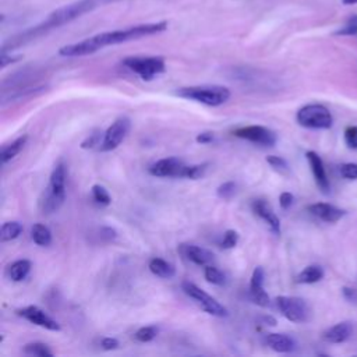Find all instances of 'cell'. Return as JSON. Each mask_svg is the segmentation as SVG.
Masks as SVG:
<instances>
[{"label": "cell", "instance_id": "obj_41", "mask_svg": "<svg viewBox=\"0 0 357 357\" xmlns=\"http://www.w3.org/2000/svg\"><path fill=\"white\" fill-rule=\"evenodd\" d=\"M213 139H215V135H213V132H211V131L199 132V134L197 135V138H195V141H197L198 144H209V142H212Z\"/></svg>", "mask_w": 357, "mask_h": 357}, {"label": "cell", "instance_id": "obj_12", "mask_svg": "<svg viewBox=\"0 0 357 357\" xmlns=\"http://www.w3.org/2000/svg\"><path fill=\"white\" fill-rule=\"evenodd\" d=\"M17 314L20 317H22L24 319L29 321L31 324H35L40 328H45L47 331H53V332H59L61 328H60V324L53 319L49 314H46L42 308H39L38 305H26V307H22L20 310H17Z\"/></svg>", "mask_w": 357, "mask_h": 357}, {"label": "cell", "instance_id": "obj_36", "mask_svg": "<svg viewBox=\"0 0 357 357\" xmlns=\"http://www.w3.org/2000/svg\"><path fill=\"white\" fill-rule=\"evenodd\" d=\"M340 174L347 180H356L357 178V163H343L340 166Z\"/></svg>", "mask_w": 357, "mask_h": 357}, {"label": "cell", "instance_id": "obj_13", "mask_svg": "<svg viewBox=\"0 0 357 357\" xmlns=\"http://www.w3.org/2000/svg\"><path fill=\"white\" fill-rule=\"evenodd\" d=\"M305 158L308 160V165L311 167L312 176H314L315 183L319 187V190L322 192H325V194L329 192L331 184H329V178L326 176V170H325V166H324V162H322L321 156L317 152H314V151H308L305 153Z\"/></svg>", "mask_w": 357, "mask_h": 357}, {"label": "cell", "instance_id": "obj_27", "mask_svg": "<svg viewBox=\"0 0 357 357\" xmlns=\"http://www.w3.org/2000/svg\"><path fill=\"white\" fill-rule=\"evenodd\" d=\"M204 276H205V279H206L209 283L216 284V286H222V284L226 283V276H225V273H223L219 268H216L215 265H212V264L205 266Z\"/></svg>", "mask_w": 357, "mask_h": 357}, {"label": "cell", "instance_id": "obj_31", "mask_svg": "<svg viewBox=\"0 0 357 357\" xmlns=\"http://www.w3.org/2000/svg\"><path fill=\"white\" fill-rule=\"evenodd\" d=\"M206 169H208V165H206V163H201V165H188L185 178L198 180V178H201V177L205 176Z\"/></svg>", "mask_w": 357, "mask_h": 357}, {"label": "cell", "instance_id": "obj_25", "mask_svg": "<svg viewBox=\"0 0 357 357\" xmlns=\"http://www.w3.org/2000/svg\"><path fill=\"white\" fill-rule=\"evenodd\" d=\"M22 233V225L17 220L4 222L0 229V238L1 241H11L17 238Z\"/></svg>", "mask_w": 357, "mask_h": 357}, {"label": "cell", "instance_id": "obj_8", "mask_svg": "<svg viewBox=\"0 0 357 357\" xmlns=\"http://www.w3.org/2000/svg\"><path fill=\"white\" fill-rule=\"evenodd\" d=\"M276 305L280 314L296 324L305 322L310 317V308L305 300L294 296H279L276 297Z\"/></svg>", "mask_w": 357, "mask_h": 357}, {"label": "cell", "instance_id": "obj_11", "mask_svg": "<svg viewBox=\"0 0 357 357\" xmlns=\"http://www.w3.org/2000/svg\"><path fill=\"white\" fill-rule=\"evenodd\" d=\"M233 134L238 138L247 139L250 142L254 144H259L264 146H273L276 144V132L272 131L268 127L264 126H245V127H240L236 128L233 131Z\"/></svg>", "mask_w": 357, "mask_h": 357}, {"label": "cell", "instance_id": "obj_9", "mask_svg": "<svg viewBox=\"0 0 357 357\" xmlns=\"http://www.w3.org/2000/svg\"><path fill=\"white\" fill-rule=\"evenodd\" d=\"M130 127H131V121L128 117L121 116V117L116 119L105 131L102 142L99 145V151L109 152V151L116 149L127 137Z\"/></svg>", "mask_w": 357, "mask_h": 357}, {"label": "cell", "instance_id": "obj_23", "mask_svg": "<svg viewBox=\"0 0 357 357\" xmlns=\"http://www.w3.org/2000/svg\"><path fill=\"white\" fill-rule=\"evenodd\" d=\"M322 278H324V269L319 265H308L297 275L296 280L303 284H311V283L319 282Z\"/></svg>", "mask_w": 357, "mask_h": 357}, {"label": "cell", "instance_id": "obj_21", "mask_svg": "<svg viewBox=\"0 0 357 357\" xmlns=\"http://www.w3.org/2000/svg\"><path fill=\"white\" fill-rule=\"evenodd\" d=\"M28 137L26 135H21L18 137L17 139H14L13 142L7 144V145H3L1 146V152H0V159H1V163H7L8 160H11L14 156H17L21 149L24 148L25 142H26Z\"/></svg>", "mask_w": 357, "mask_h": 357}, {"label": "cell", "instance_id": "obj_5", "mask_svg": "<svg viewBox=\"0 0 357 357\" xmlns=\"http://www.w3.org/2000/svg\"><path fill=\"white\" fill-rule=\"evenodd\" d=\"M123 64L144 81H151L166 68L165 60L158 56H130L123 60Z\"/></svg>", "mask_w": 357, "mask_h": 357}, {"label": "cell", "instance_id": "obj_19", "mask_svg": "<svg viewBox=\"0 0 357 357\" xmlns=\"http://www.w3.org/2000/svg\"><path fill=\"white\" fill-rule=\"evenodd\" d=\"M351 335L350 322H339L324 332V339L329 343H343Z\"/></svg>", "mask_w": 357, "mask_h": 357}, {"label": "cell", "instance_id": "obj_10", "mask_svg": "<svg viewBox=\"0 0 357 357\" xmlns=\"http://www.w3.org/2000/svg\"><path fill=\"white\" fill-rule=\"evenodd\" d=\"M188 165H185L181 159L170 156L160 160H156L148 167L149 174L155 177H185Z\"/></svg>", "mask_w": 357, "mask_h": 357}, {"label": "cell", "instance_id": "obj_32", "mask_svg": "<svg viewBox=\"0 0 357 357\" xmlns=\"http://www.w3.org/2000/svg\"><path fill=\"white\" fill-rule=\"evenodd\" d=\"M234 192H236V184H234L233 181H226V183L220 184V185L218 187V190H216L218 197L222 198V199H229V198H231V197L234 195Z\"/></svg>", "mask_w": 357, "mask_h": 357}, {"label": "cell", "instance_id": "obj_16", "mask_svg": "<svg viewBox=\"0 0 357 357\" xmlns=\"http://www.w3.org/2000/svg\"><path fill=\"white\" fill-rule=\"evenodd\" d=\"M180 252L192 264L199 265V266H206L211 265L215 261V255L213 252H211L209 250L199 247V245H194V244H181L180 245Z\"/></svg>", "mask_w": 357, "mask_h": 357}, {"label": "cell", "instance_id": "obj_43", "mask_svg": "<svg viewBox=\"0 0 357 357\" xmlns=\"http://www.w3.org/2000/svg\"><path fill=\"white\" fill-rule=\"evenodd\" d=\"M117 1H123V0H100L102 6H105V4H109V3H117Z\"/></svg>", "mask_w": 357, "mask_h": 357}, {"label": "cell", "instance_id": "obj_39", "mask_svg": "<svg viewBox=\"0 0 357 357\" xmlns=\"http://www.w3.org/2000/svg\"><path fill=\"white\" fill-rule=\"evenodd\" d=\"M119 347V340L116 337H103L102 339V349L103 350H114Z\"/></svg>", "mask_w": 357, "mask_h": 357}, {"label": "cell", "instance_id": "obj_35", "mask_svg": "<svg viewBox=\"0 0 357 357\" xmlns=\"http://www.w3.org/2000/svg\"><path fill=\"white\" fill-rule=\"evenodd\" d=\"M344 142L349 148L357 149V126H349L344 130Z\"/></svg>", "mask_w": 357, "mask_h": 357}, {"label": "cell", "instance_id": "obj_7", "mask_svg": "<svg viewBox=\"0 0 357 357\" xmlns=\"http://www.w3.org/2000/svg\"><path fill=\"white\" fill-rule=\"evenodd\" d=\"M181 289L188 297H191L197 304H199V307L205 312L215 315V317H227V314H229L227 308L225 305H222L215 297L209 296L205 290L198 287L195 283L184 280L181 283Z\"/></svg>", "mask_w": 357, "mask_h": 357}, {"label": "cell", "instance_id": "obj_17", "mask_svg": "<svg viewBox=\"0 0 357 357\" xmlns=\"http://www.w3.org/2000/svg\"><path fill=\"white\" fill-rule=\"evenodd\" d=\"M251 208L257 216H259L275 234H280V220L265 199H254Z\"/></svg>", "mask_w": 357, "mask_h": 357}, {"label": "cell", "instance_id": "obj_37", "mask_svg": "<svg viewBox=\"0 0 357 357\" xmlns=\"http://www.w3.org/2000/svg\"><path fill=\"white\" fill-rule=\"evenodd\" d=\"M293 202H294L293 194H290V192H287V191H284V192L280 194V197H279V205H280L282 209L290 208V206L293 205Z\"/></svg>", "mask_w": 357, "mask_h": 357}, {"label": "cell", "instance_id": "obj_34", "mask_svg": "<svg viewBox=\"0 0 357 357\" xmlns=\"http://www.w3.org/2000/svg\"><path fill=\"white\" fill-rule=\"evenodd\" d=\"M266 162H268V163H269L275 170H278V172L284 173V172H287V170H289V165H287V162H286L283 158H280V156L269 155V156L266 158Z\"/></svg>", "mask_w": 357, "mask_h": 357}, {"label": "cell", "instance_id": "obj_15", "mask_svg": "<svg viewBox=\"0 0 357 357\" xmlns=\"http://www.w3.org/2000/svg\"><path fill=\"white\" fill-rule=\"evenodd\" d=\"M308 212L311 215H314L315 218L328 222V223H333L337 222L339 219H342L346 215L344 209H340L332 204H326V202H317V204H311L308 205Z\"/></svg>", "mask_w": 357, "mask_h": 357}, {"label": "cell", "instance_id": "obj_6", "mask_svg": "<svg viewBox=\"0 0 357 357\" xmlns=\"http://www.w3.org/2000/svg\"><path fill=\"white\" fill-rule=\"evenodd\" d=\"M296 119L300 126L305 128H314V130L329 128L332 127V123H333L331 112L324 105H318V103L303 106L297 112Z\"/></svg>", "mask_w": 357, "mask_h": 357}, {"label": "cell", "instance_id": "obj_30", "mask_svg": "<svg viewBox=\"0 0 357 357\" xmlns=\"http://www.w3.org/2000/svg\"><path fill=\"white\" fill-rule=\"evenodd\" d=\"M335 35H342V36H344V35H357V14L350 15V18L346 21V24L342 28H339L335 32Z\"/></svg>", "mask_w": 357, "mask_h": 357}, {"label": "cell", "instance_id": "obj_33", "mask_svg": "<svg viewBox=\"0 0 357 357\" xmlns=\"http://www.w3.org/2000/svg\"><path fill=\"white\" fill-rule=\"evenodd\" d=\"M237 241H238V234H237V231L229 229V230H226L225 234H223V238H222V241H220V247H222V248H226V250H227V248H233V247L237 245Z\"/></svg>", "mask_w": 357, "mask_h": 357}, {"label": "cell", "instance_id": "obj_20", "mask_svg": "<svg viewBox=\"0 0 357 357\" xmlns=\"http://www.w3.org/2000/svg\"><path fill=\"white\" fill-rule=\"evenodd\" d=\"M148 268L155 276H159L163 279H170L176 273L174 265H172L170 262H167L162 258H152L148 264Z\"/></svg>", "mask_w": 357, "mask_h": 357}, {"label": "cell", "instance_id": "obj_14", "mask_svg": "<svg viewBox=\"0 0 357 357\" xmlns=\"http://www.w3.org/2000/svg\"><path fill=\"white\" fill-rule=\"evenodd\" d=\"M250 297L255 304L261 307L269 305V296L264 290V269L261 266H257L251 275Z\"/></svg>", "mask_w": 357, "mask_h": 357}, {"label": "cell", "instance_id": "obj_24", "mask_svg": "<svg viewBox=\"0 0 357 357\" xmlns=\"http://www.w3.org/2000/svg\"><path fill=\"white\" fill-rule=\"evenodd\" d=\"M31 237L35 244L42 245V247H46L52 243V231L47 226H45L42 223H35L31 227Z\"/></svg>", "mask_w": 357, "mask_h": 357}, {"label": "cell", "instance_id": "obj_28", "mask_svg": "<svg viewBox=\"0 0 357 357\" xmlns=\"http://www.w3.org/2000/svg\"><path fill=\"white\" fill-rule=\"evenodd\" d=\"M91 194H92L93 201L96 204H99V205H105L106 206V205H109L112 202V198H110L107 190L103 185H100V184H93L92 188H91Z\"/></svg>", "mask_w": 357, "mask_h": 357}, {"label": "cell", "instance_id": "obj_4", "mask_svg": "<svg viewBox=\"0 0 357 357\" xmlns=\"http://www.w3.org/2000/svg\"><path fill=\"white\" fill-rule=\"evenodd\" d=\"M176 95L184 99L195 100L198 103L215 107L229 100L230 91L223 85H192L180 88L176 92Z\"/></svg>", "mask_w": 357, "mask_h": 357}, {"label": "cell", "instance_id": "obj_42", "mask_svg": "<svg viewBox=\"0 0 357 357\" xmlns=\"http://www.w3.org/2000/svg\"><path fill=\"white\" fill-rule=\"evenodd\" d=\"M100 236H102L105 240H107V241L114 240V238H116V230L112 229V227H102Z\"/></svg>", "mask_w": 357, "mask_h": 357}, {"label": "cell", "instance_id": "obj_40", "mask_svg": "<svg viewBox=\"0 0 357 357\" xmlns=\"http://www.w3.org/2000/svg\"><path fill=\"white\" fill-rule=\"evenodd\" d=\"M100 142L102 141H99V134H92L81 144V148H93L96 145H100Z\"/></svg>", "mask_w": 357, "mask_h": 357}, {"label": "cell", "instance_id": "obj_3", "mask_svg": "<svg viewBox=\"0 0 357 357\" xmlns=\"http://www.w3.org/2000/svg\"><path fill=\"white\" fill-rule=\"evenodd\" d=\"M66 198V166L57 163L50 174L49 184L40 198V209L43 213L56 212L64 202Z\"/></svg>", "mask_w": 357, "mask_h": 357}, {"label": "cell", "instance_id": "obj_1", "mask_svg": "<svg viewBox=\"0 0 357 357\" xmlns=\"http://www.w3.org/2000/svg\"><path fill=\"white\" fill-rule=\"evenodd\" d=\"M167 29L166 21H158V22H148V24H139L134 26H127L121 29H113L96 33L93 36H89L84 40L66 45L59 49V54L64 57H79V56H88L92 54L100 49H105L107 46H114L131 40H138L141 38L152 36L156 33H160Z\"/></svg>", "mask_w": 357, "mask_h": 357}, {"label": "cell", "instance_id": "obj_29", "mask_svg": "<svg viewBox=\"0 0 357 357\" xmlns=\"http://www.w3.org/2000/svg\"><path fill=\"white\" fill-rule=\"evenodd\" d=\"M158 335V328L153 326V325H149V326H142L139 328L135 333H134V339L137 342H141V343H146V342H151Z\"/></svg>", "mask_w": 357, "mask_h": 357}, {"label": "cell", "instance_id": "obj_38", "mask_svg": "<svg viewBox=\"0 0 357 357\" xmlns=\"http://www.w3.org/2000/svg\"><path fill=\"white\" fill-rule=\"evenodd\" d=\"M343 293V297L351 303V304H357V290L356 289H351V287H343L342 290Z\"/></svg>", "mask_w": 357, "mask_h": 357}, {"label": "cell", "instance_id": "obj_44", "mask_svg": "<svg viewBox=\"0 0 357 357\" xmlns=\"http://www.w3.org/2000/svg\"><path fill=\"white\" fill-rule=\"evenodd\" d=\"M343 4H356L357 0H342Z\"/></svg>", "mask_w": 357, "mask_h": 357}, {"label": "cell", "instance_id": "obj_2", "mask_svg": "<svg viewBox=\"0 0 357 357\" xmlns=\"http://www.w3.org/2000/svg\"><path fill=\"white\" fill-rule=\"evenodd\" d=\"M102 7L100 0H75L73 3H68L66 6H61L52 11L43 21L39 24L14 35L7 42L3 43L1 52H8L15 47H20L25 43H29L46 33H49L53 29H57L79 17H82L86 13L93 11L95 8Z\"/></svg>", "mask_w": 357, "mask_h": 357}, {"label": "cell", "instance_id": "obj_22", "mask_svg": "<svg viewBox=\"0 0 357 357\" xmlns=\"http://www.w3.org/2000/svg\"><path fill=\"white\" fill-rule=\"evenodd\" d=\"M29 271H31V262L28 259H18L8 266L7 275L13 282H21L28 276Z\"/></svg>", "mask_w": 357, "mask_h": 357}, {"label": "cell", "instance_id": "obj_18", "mask_svg": "<svg viewBox=\"0 0 357 357\" xmlns=\"http://www.w3.org/2000/svg\"><path fill=\"white\" fill-rule=\"evenodd\" d=\"M265 343L278 353H290L296 349L294 339L284 333H268L265 336Z\"/></svg>", "mask_w": 357, "mask_h": 357}, {"label": "cell", "instance_id": "obj_26", "mask_svg": "<svg viewBox=\"0 0 357 357\" xmlns=\"http://www.w3.org/2000/svg\"><path fill=\"white\" fill-rule=\"evenodd\" d=\"M22 351L28 356H39V357L53 356V351L49 349V346L45 343H40V342H32V343L25 344Z\"/></svg>", "mask_w": 357, "mask_h": 357}]
</instances>
